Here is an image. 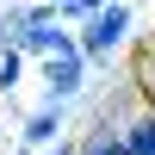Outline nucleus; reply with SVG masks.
<instances>
[{
  "instance_id": "obj_1",
  "label": "nucleus",
  "mask_w": 155,
  "mask_h": 155,
  "mask_svg": "<svg viewBox=\"0 0 155 155\" xmlns=\"http://www.w3.org/2000/svg\"><path fill=\"white\" fill-rule=\"evenodd\" d=\"M19 37H25V50H37L44 62L62 56V50H74V37L56 25V12H25V31H19Z\"/></svg>"
},
{
  "instance_id": "obj_2",
  "label": "nucleus",
  "mask_w": 155,
  "mask_h": 155,
  "mask_svg": "<svg viewBox=\"0 0 155 155\" xmlns=\"http://www.w3.org/2000/svg\"><path fill=\"white\" fill-rule=\"evenodd\" d=\"M44 87H50V106H62V99H74V93H81V44L44 62Z\"/></svg>"
},
{
  "instance_id": "obj_3",
  "label": "nucleus",
  "mask_w": 155,
  "mask_h": 155,
  "mask_svg": "<svg viewBox=\"0 0 155 155\" xmlns=\"http://www.w3.org/2000/svg\"><path fill=\"white\" fill-rule=\"evenodd\" d=\"M124 25H130V12H124L118 0H112L106 12H93V25L81 31V56H106V50H112V44L124 37Z\"/></svg>"
},
{
  "instance_id": "obj_4",
  "label": "nucleus",
  "mask_w": 155,
  "mask_h": 155,
  "mask_svg": "<svg viewBox=\"0 0 155 155\" xmlns=\"http://www.w3.org/2000/svg\"><path fill=\"white\" fill-rule=\"evenodd\" d=\"M124 149L130 155H155V112H137L124 124Z\"/></svg>"
},
{
  "instance_id": "obj_5",
  "label": "nucleus",
  "mask_w": 155,
  "mask_h": 155,
  "mask_svg": "<svg viewBox=\"0 0 155 155\" xmlns=\"http://www.w3.org/2000/svg\"><path fill=\"white\" fill-rule=\"evenodd\" d=\"M56 130H62V112H56V106H44L31 124H25V143H31V149H37V143H56Z\"/></svg>"
},
{
  "instance_id": "obj_6",
  "label": "nucleus",
  "mask_w": 155,
  "mask_h": 155,
  "mask_svg": "<svg viewBox=\"0 0 155 155\" xmlns=\"http://www.w3.org/2000/svg\"><path fill=\"white\" fill-rule=\"evenodd\" d=\"M137 87H143V99H149V112H155V44L137 56Z\"/></svg>"
},
{
  "instance_id": "obj_7",
  "label": "nucleus",
  "mask_w": 155,
  "mask_h": 155,
  "mask_svg": "<svg viewBox=\"0 0 155 155\" xmlns=\"http://www.w3.org/2000/svg\"><path fill=\"white\" fill-rule=\"evenodd\" d=\"M81 155H130V149H124V137H93Z\"/></svg>"
},
{
  "instance_id": "obj_8",
  "label": "nucleus",
  "mask_w": 155,
  "mask_h": 155,
  "mask_svg": "<svg viewBox=\"0 0 155 155\" xmlns=\"http://www.w3.org/2000/svg\"><path fill=\"white\" fill-rule=\"evenodd\" d=\"M0 87H6V93L19 87V50H6V56H0Z\"/></svg>"
},
{
  "instance_id": "obj_9",
  "label": "nucleus",
  "mask_w": 155,
  "mask_h": 155,
  "mask_svg": "<svg viewBox=\"0 0 155 155\" xmlns=\"http://www.w3.org/2000/svg\"><path fill=\"white\" fill-rule=\"evenodd\" d=\"M56 155H74V149H68V143H56Z\"/></svg>"
},
{
  "instance_id": "obj_10",
  "label": "nucleus",
  "mask_w": 155,
  "mask_h": 155,
  "mask_svg": "<svg viewBox=\"0 0 155 155\" xmlns=\"http://www.w3.org/2000/svg\"><path fill=\"white\" fill-rule=\"evenodd\" d=\"M56 6H74V0H56Z\"/></svg>"
}]
</instances>
